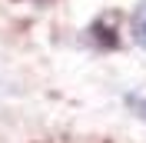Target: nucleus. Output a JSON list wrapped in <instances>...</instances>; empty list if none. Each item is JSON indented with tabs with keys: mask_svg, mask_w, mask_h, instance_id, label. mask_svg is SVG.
Here are the masks:
<instances>
[{
	"mask_svg": "<svg viewBox=\"0 0 146 143\" xmlns=\"http://www.w3.org/2000/svg\"><path fill=\"white\" fill-rule=\"evenodd\" d=\"M126 103H129V110H133L139 120H146V100H143V97H129Z\"/></svg>",
	"mask_w": 146,
	"mask_h": 143,
	"instance_id": "obj_2",
	"label": "nucleus"
},
{
	"mask_svg": "<svg viewBox=\"0 0 146 143\" xmlns=\"http://www.w3.org/2000/svg\"><path fill=\"white\" fill-rule=\"evenodd\" d=\"M129 33H133V40L139 47H146V0L136 3V10L129 13Z\"/></svg>",
	"mask_w": 146,
	"mask_h": 143,
	"instance_id": "obj_1",
	"label": "nucleus"
}]
</instances>
